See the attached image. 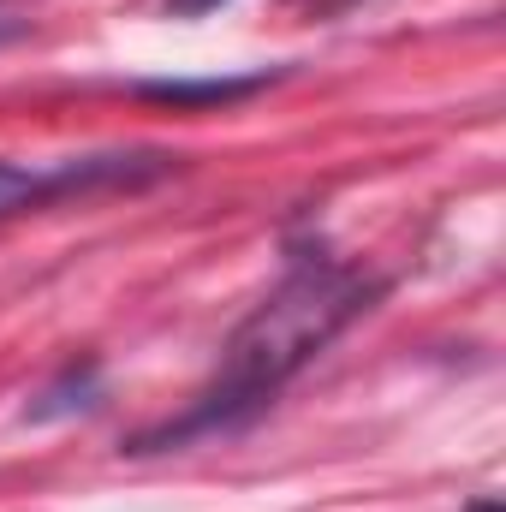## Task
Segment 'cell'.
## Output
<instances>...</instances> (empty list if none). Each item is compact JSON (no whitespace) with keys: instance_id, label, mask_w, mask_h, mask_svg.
I'll use <instances>...</instances> for the list:
<instances>
[{"instance_id":"cell-1","label":"cell","mask_w":506,"mask_h":512,"mask_svg":"<svg viewBox=\"0 0 506 512\" xmlns=\"http://www.w3.org/2000/svg\"><path fill=\"white\" fill-rule=\"evenodd\" d=\"M376 298H381V280L364 274L358 262H340V256H304V262H292L286 280L233 328V340L221 346L215 382L191 399V411L179 423L143 435L137 447L143 453L149 447H179L191 435H215V429L245 423L304 364H316Z\"/></svg>"},{"instance_id":"cell-2","label":"cell","mask_w":506,"mask_h":512,"mask_svg":"<svg viewBox=\"0 0 506 512\" xmlns=\"http://www.w3.org/2000/svg\"><path fill=\"white\" fill-rule=\"evenodd\" d=\"M173 161L161 149H108V155H60V161H0V221L48 209L60 197L108 191V185H137L167 173Z\"/></svg>"},{"instance_id":"cell-3","label":"cell","mask_w":506,"mask_h":512,"mask_svg":"<svg viewBox=\"0 0 506 512\" xmlns=\"http://www.w3.org/2000/svg\"><path fill=\"white\" fill-rule=\"evenodd\" d=\"M96 393H102V370H96V364H72L48 393H36V405H30L24 417H36V423H42V417H66V411L96 405Z\"/></svg>"},{"instance_id":"cell-4","label":"cell","mask_w":506,"mask_h":512,"mask_svg":"<svg viewBox=\"0 0 506 512\" xmlns=\"http://www.w3.org/2000/svg\"><path fill=\"white\" fill-rule=\"evenodd\" d=\"M268 78H209V84H143V96H155V102H173V108H185V102H239V96H251L262 90Z\"/></svg>"},{"instance_id":"cell-5","label":"cell","mask_w":506,"mask_h":512,"mask_svg":"<svg viewBox=\"0 0 506 512\" xmlns=\"http://www.w3.org/2000/svg\"><path fill=\"white\" fill-rule=\"evenodd\" d=\"M215 6H227V0H167L173 18H203V12H215Z\"/></svg>"},{"instance_id":"cell-6","label":"cell","mask_w":506,"mask_h":512,"mask_svg":"<svg viewBox=\"0 0 506 512\" xmlns=\"http://www.w3.org/2000/svg\"><path fill=\"white\" fill-rule=\"evenodd\" d=\"M6 36H18V24H6V18H0V42H6Z\"/></svg>"}]
</instances>
